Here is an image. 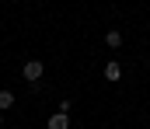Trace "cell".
<instances>
[{"label": "cell", "instance_id": "cell-3", "mask_svg": "<svg viewBox=\"0 0 150 129\" xmlns=\"http://www.w3.org/2000/svg\"><path fill=\"white\" fill-rule=\"evenodd\" d=\"M45 129H70V115H67V112H56V115H49Z\"/></svg>", "mask_w": 150, "mask_h": 129}, {"label": "cell", "instance_id": "cell-6", "mask_svg": "<svg viewBox=\"0 0 150 129\" xmlns=\"http://www.w3.org/2000/svg\"><path fill=\"white\" fill-rule=\"evenodd\" d=\"M0 126H4V112H0Z\"/></svg>", "mask_w": 150, "mask_h": 129}, {"label": "cell", "instance_id": "cell-7", "mask_svg": "<svg viewBox=\"0 0 150 129\" xmlns=\"http://www.w3.org/2000/svg\"><path fill=\"white\" fill-rule=\"evenodd\" d=\"M147 66H150V63H147Z\"/></svg>", "mask_w": 150, "mask_h": 129}, {"label": "cell", "instance_id": "cell-5", "mask_svg": "<svg viewBox=\"0 0 150 129\" xmlns=\"http://www.w3.org/2000/svg\"><path fill=\"white\" fill-rule=\"evenodd\" d=\"M11 105H14V94L11 91H0V112H7Z\"/></svg>", "mask_w": 150, "mask_h": 129}, {"label": "cell", "instance_id": "cell-2", "mask_svg": "<svg viewBox=\"0 0 150 129\" xmlns=\"http://www.w3.org/2000/svg\"><path fill=\"white\" fill-rule=\"evenodd\" d=\"M101 73H105V80H108V84H115V80H122V63H115V59H108Z\"/></svg>", "mask_w": 150, "mask_h": 129}, {"label": "cell", "instance_id": "cell-4", "mask_svg": "<svg viewBox=\"0 0 150 129\" xmlns=\"http://www.w3.org/2000/svg\"><path fill=\"white\" fill-rule=\"evenodd\" d=\"M122 42H126V39H122V35H119L115 28H112V32H108V35H105V45H108V49H119V45H122Z\"/></svg>", "mask_w": 150, "mask_h": 129}, {"label": "cell", "instance_id": "cell-1", "mask_svg": "<svg viewBox=\"0 0 150 129\" xmlns=\"http://www.w3.org/2000/svg\"><path fill=\"white\" fill-rule=\"evenodd\" d=\"M42 73H45V66H42L38 59H28V63L21 66V77H25L28 84H35V80H38V77H42Z\"/></svg>", "mask_w": 150, "mask_h": 129}]
</instances>
